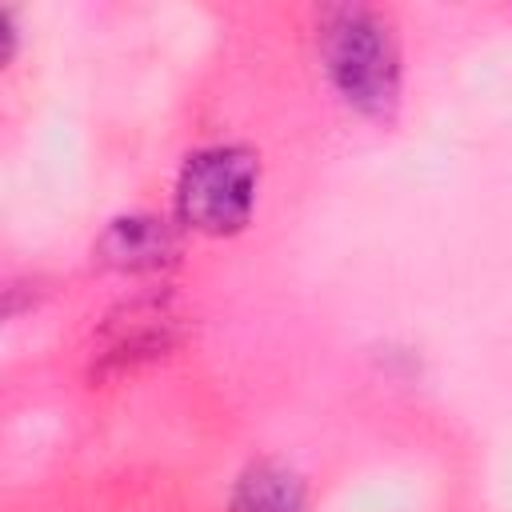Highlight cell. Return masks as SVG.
I'll list each match as a JSON object with an SVG mask.
<instances>
[{"mask_svg":"<svg viewBox=\"0 0 512 512\" xmlns=\"http://www.w3.org/2000/svg\"><path fill=\"white\" fill-rule=\"evenodd\" d=\"M228 512H308V484L284 460H252L232 484Z\"/></svg>","mask_w":512,"mask_h":512,"instance_id":"5b68a950","label":"cell"},{"mask_svg":"<svg viewBox=\"0 0 512 512\" xmlns=\"http://www.w3.org/2000/svg\"><path fill=\"white\" fill-rule=\"evenodd\" d=\"M92 252H96V260L108 272H120V276H152V272H164V268L176 264L180 236H176V228L164 216L128 212V216H116L96 236Z\"/></svg>","mask_w":512,"mask_h":512,"instance_id":"277c9868","label":"cell"},{"mask_svg":"<svg viewBox=\"0 0 512 512\" xmlns=\"http://www.w3.org/2000/svg\"><path fill=\"white\" fill-rule=\"evenodd\" d=\"M316 52L336 100L372 120L392 124L400 112V40L388 12L372 4H328L316 16Z\"/></svg>","mask_w":512,"mask_h":512,"instance_id":"6da1fadb","label":"cell"},{"mask_svg":"<svg viewBox=\"0 0 512 512\" xmlns=\"http://www.w3.org/2000/svg\"><path fill=\"white\" fill-rule=\"evenodd\" d=\"M176 340H180V328H176L172 304L160 296H136L124 308H116L100 328V340L92 348V376L100 380L124 376V372L132 376L136 368L168 356Z\"/></svg>","mask_w":512,"mask_h":512,"instance_id":"3957f363","label":"cell"},{"mask_svg":"<svg viewBox=\"0 0 512 512\" xmlns=\"http://www.w3.org/2000/svg\"><path fill=\"white\" fill-rule=\"evenodd\" d=\"M260 160L244 144H204L176 176V220L200 236H236L256 212Z\"/></svg>","mask_w":512,"mask_h":512,"instance_id":"7a4b0ae2","label":"cell"}]
</instances>
